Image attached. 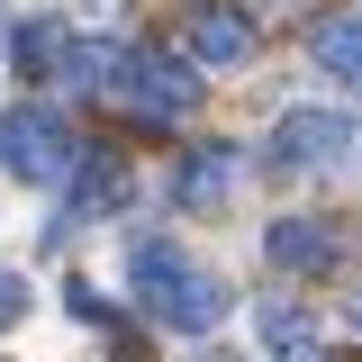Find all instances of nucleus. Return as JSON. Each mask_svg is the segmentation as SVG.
Wrapping results in <instances>:
<instances>
[{
	"mask_svg": "<svg viewBox=\"0 0 362 362\" xmlns=\"http://www.w3.org/2000/svg\"><path fill=\"white\" fill-rule=\"evenodd\" d=\"M127 281H136V299L163 317L173 335H209V326L235 308V299H226V281H218V272H199V263L173 245V235H136Z\"/></svg>",
	"mask_w": 362,
	"mask_h": 362,
	"instance_id": "obj_1",
	"label": "nucleus"
},
{
	"mask_svg": "<svg viewBox=\"0 0 362 362\" xmlns=\"http://www.w3.org/2000/svg\"><path fill=\"white\" fill-rule=\"evenodd\" d=\"M118 100H127L145 127H173V118H190L199 109V73L190 64H173V54H136V45H118Z\"/></svg>",
	"mask_w": 362,
	"mask_h": 362,
	"instance_id": "obj_2",
	"label": "nucleus"
},
{
	"mask_svg": "<svg viewBox=\"0 0 362 362\" xmlns=\"http://www.w3.org/2000/svg\"><path fill=\"white\" fill-rule=\"evenodd\" d=\"M73 127L54 118V109H0V163L18 181H54V173H73Z\"/></svg>",
	"mask_w": 362,
	"mask_h": 362,
	"instance_id": "obj_3",
	"label": "nucleus"
},
{
	"mask_svg": "<svg viewBox=\"0 0 362 362\" xmlns=\"http://www.w3.org/2000/svg\"><path fill=\"white\" fill-rule=\"evenodd\" d=\"M344 145H354V118H335V109H290L272 127V154L281 163H335Z\"/></svg>",
	"mask_w": 362,
	"mask_h": 362,
	"instance_id": "obj_4",
	"label": "nucleus"
},
{
	"mask_svg": "<svg viewBox=\"0 0 362 362\" xmlns=\"http://www.w3.org/2000/svg\"><path fill=\"white\" fill-rule=\"evenodd\" d=\"M190 54H199V64H245V54H254V28H245L235 9H218V0H199V9H190Z\"/></svg>",
	"mask_w": 362,
	"mask_h": 362,
	"instance_id": "obj_5",
	"label": "nucleus"
},
{
	"mask_svg": "<svg viewBox=\"0 0 362 362\" xmlns=\"http://www.w3.org/2000/svg\"><path fill=\"white\" fill-rule=\"evenodd\" d=\"M272 263L281 272H335V226L326 218H281L272 226Z\"/></svg>",
	"mask_w": 362,
	"mask_h": 362,
	"instance_id": "obj_6",
	"label": "nucleus"
},
{
	"mask_svg": "<svg viewBox=\"0 0 362 362\" xmlns=\"http://www.w3.org/2000/svg\"><path fill=\"white\" fill-rule=\"evenodd\" d=\"M308 54L335 73V82H362V9H335V18H317V28H308Z\"/></svg>",
	"mask_w": 362,
	"mask_h": 362,
	"instance_id": "obj_7",
	"label": "nucleus"
},
{
	"mask_svg": "<svg viewBox=\"0 0 362 362\" xmlns=\"http://www.w3.org/2000/svg\"><path fill=\"white\" fill-rule=\"evenodd\" d=\"M73 209H64V218H109V209H118V199H127V173H118V154H73Z\"/></svg>",
	"mask_w": 362,
	"mask_h": 362,
	"instance_id": "obj_8",
	"label": "nucleus"
},
{
	"mask_svg": "<svg viewBox=\"0 0 362 362\" xmlns=\"http://www.w3.org/2000/svg\"><path fill=\"white\" fill-rule=\"evenodd\" d=\"M226 181H235V154H226V145H199V154H190V173H181V209L226 199Z\"/></svg>",
	"mask_w": 362,
	"mask_h": 362,
	"instance_id": "obj_9",
	"label": "nucleus"
},
{
	"mask_svg": "<svg viewBox=\"0 0 362 362\" xmlns=\"http://www.w3.org/2000/svg\"><path fill=\"white\" fill-rule=\"evenodd\" d=\"M54 54H64V37H54V28H45V18H28V28H18V37H9V64H18V73H45V64H54Z\"/></svg>",
	"mask_w": 362,
	"mask_h": 362,
	"instance_id": "obj_10",
	"label": "nucleus"
},
{
	"mask_svg": "<svg viewBox=\"0 0 362 362\" xmlns=\"http://www.w3.org/2000/svg\"><path fill=\"white\" fill-rule=\"evenodd\" d=\"M263 335H272V344H299V335H308V317H299V308H263Z\"/></svg>",
	"mask_w": 362,
	"mask_h": 362,
	"instance_id": "obj_11",
	"label": "nucleus"
},
{
	"mask_svg": "<svg viewBox=\"0 0 362 362\" xmlns=\"http://www.w3.org/2000/svg\"><path fill=\"white\" fill-rule=\"evenodd\" d=\"M18 317H28V281H18V272H0V326H18Z\"/></svg>",
	"mask_w": 362,
	"mask_h": 362,
	"instance_id": "obj_12",
	"label": "nucleus"
},
{
	"mask_svg": "<svg viewBox=\"0 0 362 362\" xmlns=\"http://www.w3.org/2000/svg\"><path fill=\"white\" fill-rule=\"evenodd\" d=\"M281 362H326V354H308V344H299V354H290V344H281Z\"/></svg>",
	"mask_w": 362,
	"mask_h": 362,
	"instance_id": "obj_13",
	"label": "nucleus"
}]
</instances>
